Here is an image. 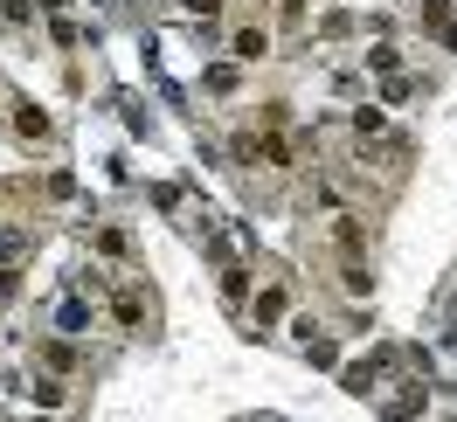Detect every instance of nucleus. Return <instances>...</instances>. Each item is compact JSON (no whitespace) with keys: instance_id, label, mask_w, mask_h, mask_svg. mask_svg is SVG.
<instances>
[{"instance_id":"21","label":"nucleus","mask_w":457,"mask_h":422,"mask_svg":"<svg viewBox=\"0 0 457 422\" xmlns=\"http://www.w3.org/2000/svg\"><path fill=\"white\" fill-rule=\"evenodd\" d=\"M180 7H187L195 21H215V14H222V0H180Z\"/></svg>"},{"instance_id":"20","label":"nucleus","mask_w":457,"mask_h":422,"mask_svg":"<svg viewBox=\"0 0 457 422\" xmlns=\"http://www.w3.org/2000/svg\"><path fill=\"white\" fill-rule=\"evenodd\" d=\"M0 21H7V29H29V21H35V0H0Z\"/></svg>"},{"instance_id":"18","label":"nucleus","mask_w":457,"mask_h":422,"mask_svg":"<svg viewBox=\"0 0 457 422\" xmlns=\"http://www.w3.org/2000/svg\"><path fill=\"white\" fill-rule=\"evenodd\" d=\"M409 97H416V77H409V70H402V77H388V84H381V104H409Z\"/></svg>"},{"instance_id":"3","label":"nucleus","mask_w":457,"mask_h":422,"mask_svg":"<svg viewBox=\"0 0 457 422\" xmlns=\"http://www.w3.org/2000/svg\"><path fill=\"white\" fill-rule=\"evenodd\" d=\"M104 311H112V326H118V333H145V326H153V291L125 277V284H112Z\"/></svg>"},{"instance_id":"24","label":"nucleus","mask_w":457,"mask_h":422,"mask_svg":"<svg viewBox=\"0 0 457 422\" xmlns=\"http://www.w3.org/2000/svg\"><path fill=\"white\" fill-rule=\"evenodd\" d=\"M14 422H56V416H14Z\"/></svg>"},{"instance_id":"14","label":"nucleus","mask_w":457,"mask_h":422,"mask_svg":"<svg viewBox=\"0 0 457 422\" xmlns=\"http://www.w3.org/2000/svg\"><path fill=\"white\" fill-rule=\"evenodd\" d=\"M90 250L104 256V263H125V256H132V243H125V228H90Z\"/></svg>"},{"instance_id":"1","label":"nucleus","mask_w":457,"mask_h":422,"mask_svg":"<svg viewBox=\"0 0 457 422\" xmlns=\"http://www.w3.org/2000/svg\"><path fill=\"white\" fill-rule=\"evenodd\" d=\"M236 167H250V173H291L298 167V139H291L285 125H257V132H236Z\"/></svg>"},{"instance_id":"17","label":"nucleus","mask_w":457,"mask_h":422,"mask_svg":"<svg viewBox=\"0 0 457 422\" xmlns=\"http://www.w3.org/2000/svg\"><path fill=\"white\" fill-rule=\"evenodd\" d=\"M270 21L278 29H305V0H270Z\"/></svg>"},{"instance_id":"6","label":"nucleus","mask_w":457,"mask_h":422,"mask_svg":"<svg viewBox=\"0 0 457 422\" xmlns=\"http://www.w3.org/2000/svg\"><path fill=\"white\" fill-rule=\"evenodd\" d=\"M90 326H97V298H90L84 284H77V291H62V298H56V311H49V333H62V339H84Z\"/></svg>"},{"instance_id":"12","label":"nucleus","mask_w":457,"mask_h":422,"mask_svg":"<svg viewBox=\"0 0 457 422\" xmlns=\"http://www.w3.org/2000/svg\"><path fill=\"white\" fill-rule=\"evenodd\" d=\"M353 139H361V145L388 139V112H381V104H353Z\"/></svg>"},{"instance_id":"16","label":"nucleus","mask_w":457,"mask_h":422,"mask_svg":"<svg viewBox=\"0 0 457 422\" xmlns=\"http://www.w3.org/2000/svg\"><path fill=\"white\" fill-rule=\"evenodd\" d=\"M201 84L215 90V97H236V90H243V77H236V62H215V70H208Z\"/></svg>"},{"instance_id":"9","label":"nucleus","mask_w":457,"mask_h":422,"mask_svg":"<svg viewBox=\"0 0 457 422\" xmlns=\"http://www.w3.org/2000/svg\"><path fill=\"white\" fill-rule=\"evenodd\" d=\"M228 56L236 62H263L270 56V21H236V29H228Z\"/></svg>"},{"instance_id":"15","label":"nucleus","mask_w":457,"mask_h":422,"mask_svg":"<svg viewBox=\"0 0 457 422\" xmlns=\"http://www.w3.org/2000/svg\"><path fill=\"white\" fill-rule=\"evenodd\" d=\"M368 70H374V77H402V49H395V42H374Z\"/></svg>"},{"instance_id":"7","label":"nucleus","mask_w":457,"mask_h":422,"mask_svg":"<svg viewBox=\"0 0 457 422\" xmlns=\"http://www.w3.org/2000/svg\"><path fill=\"white\" fill-rule=\"evenodd\" d=\"M7 118H14V139L21 145H49L56 139V118L42 112L35 97H7Z\"/></svg>"},{"instance_id":"22","label":"nucleus","mask_w":457,"mask_h":422,"mask_svg":"<svg viewBox=\"0 0 457 422\" xmlns=\"http://www.w3.org/2000/svg\"><path fill=\"white\" fill-rule=\"evenodd\" d=\"M14 291H21V270H0V305H14Z\"/></svg>"},{"instance_id":"11","label":"nucleus","mask_w":457,"mask_h":422,"mask_svg":"<svg viewBox=\"0 0 457 422\" xmlns=\"http://www.w3.org/2000/svg\"><path fill=\"white\" fill-rule=\"evenodd\" d=\"M21 394H29V401H42V409H62V401H70V381H62V374H42V367H29Z\"/></svg>"},{"instance_id":"19","label":"nucleus","mask_w":457,"mask_h":422,"mask_svg":"<svg viewBox=\"0 0 457 422\" xmlns=\"http://www.w3.org/2000/svg\"><path fill=\"white\" fill-rule=\"evenodd\" d=\"M49 35H56V49H84V29H77L70 14H56V21H49Z\"/></svg>"},{"instance_id":"13","label":"nucleus","mask_w":457,"mask_h":422,"mask_svg":"<svg viewBox=\"0 0 457 422\" xmlns=\"http://www.w3.org/2000/svg\"><path fill=\"white\" fill-rule=\"evenodd\" d=\"M423 401H429V388H423V381H416V388H402L395 401L381 409V416H388V422H416V416H423Z\"/></svg>"},{"instance_id":"5","label":"nucleus","mask_w":457,"mask_h":422,"mask_svg":"<svg viewBox=\"0 0 457 422\" xmlns=\"http://www.w3.org/2000/svg\"><path fill=\"white\" fill-rule=\"evenodd\" d=\"M29 367H42V374H62V381H77V374H84V353H77V339H62V333H35Z\"/></svg>"},{"instance_id":"4","label":"nucleus","mask_w":457,"mask_h":422,"mask_svg":"<svg viewBox=\"0 0 457 422\" xmlns=\"http://www.w3.org/2000/svg\"><path fill=\"white\" fill-rule=\"evenodd\" d=\"M395 367H402L395 346H374V353H361V360L340 367V381H346V394H381V381H388Z\"/></svg>"},{"instance_id":"23","label":"nucleus","mask_w":457,"mask_h":422,"mask_svg":"<svg viewBox=\"0 0 457 422\" xmlns=\"http://www.w3.org/2000/svg\"><path fill=\"white\" fill-rule=\"evenodd\" d=\"M35 7H42L49 21H56V14H70V0H35Z\"/></svg>"},{"instance_id":"2","label":"nucleus","mask_w":457,"mask_h":422,"mask_svg":"<svg viewBox=\"0 0 457 422\" xmlns=\"http://www.w3.org/2000/svg\"><path fill=\"white\" fill-rule=\"evenodd\" d=\"M326 250H333V263H368V215L361 208L326 215Z\"/></svg>"},{"instance_id":"10","label":"nucleus","mask_w":457,"mask_h":422,"mask_svg":"<svg viewBox=\"0 0 457 422\" xmlns=\"http://www.w3.org/2000/svg\"><path fill=\"white\" fill-rule=\"evenodd\" d=\"M29 256H35V228H29V222H7V215H0V270H21Z\"/></svg>"},{"instance_id":"8","label":"nucleus","mask_w":457,"mask_h":422,"mask_svg":"<svg viewBox=\"0 0 457 422\" xmlns=\"http://www.w3.org/2000/svg\"><path fill=\"white\" fill-rule=\"evenodd\" d=\"M285 311H291V291H285V277H270L257 298H250V333H278Z\"/></svg>"}]
</instances>
